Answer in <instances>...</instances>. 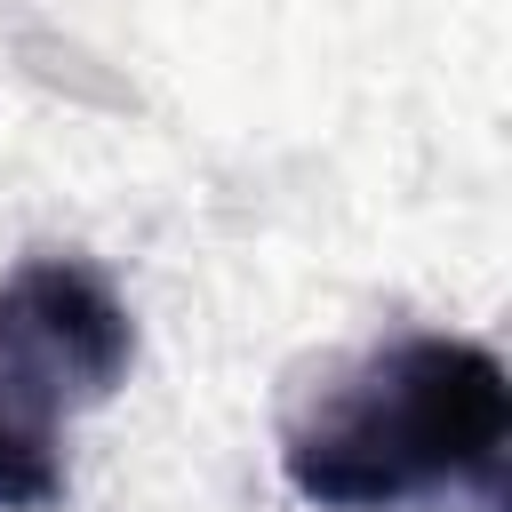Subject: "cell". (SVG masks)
Returning a JSON list of instances; mask_svg holds the SVG:
<instances>
[{
    "label": "cell",
    "instance_id": "cell-2",
    "mask_svg": "<svg viewBox=\"0 0 512 512\" xmlns=\"http://www.w3.org/2000/svg\"><path fill=\"white\" fill-rule=\"evenodd\" d=\"M136 368V312L88 256H24L0 280V376L56 416L104 408Z\"/></svg>",
    "mask_w": 512,
    "mask_h": 512
},
{
    "label": "cell",
    "instance_id": "cell-1",
    "mask_svg": "<svg viewBox=\"0 0 512 512\" xmlns=\"http://www.w3.org/2000/svg\"><path fill=\"white\" fill-rule=\"evenodd\" d=\"M512 472V384L472 336H392L328 368L280 416V480L312 512H416L472 496L504 512Z\"/></svg>",
    "mask_w": 512,
    "mask_h": 512
},
{
    "label": "cell",
    "instance_id": "cell-3",
    "mask_svg": "<svg viewBox=\"0 0 512 512\" xmlns=\"http://www.w3.org/2000/svg\"><path fill=\"white\" fill-rule=\"evenodd\" d=\"M64 504V416L0 376V512H48Z\"/></svg>",
    "mask_w": 512,
    "mask_h": 512
}]
</instances>
